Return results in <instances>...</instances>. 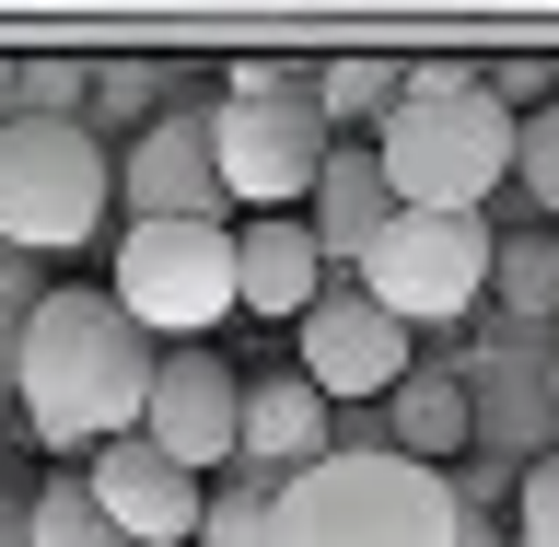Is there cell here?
I'll return each mask as SVG.
<instances>
[{
    "label": "cell",
    "mask_w": 559,
    "mask_h": 547,
    "mask_svg": "<svg viewBox=\"0 0 559 547\" xmlns=\"http://www.w3.org/2000/svg\"><path fill=\"white\" fill-rule=\"evenodd\" d=\"M24 431L47 454H94L117 431H140V396H152V338L105 292H47L12 338V384H0Z\"/></svg>",
    "instance_id": "obj_1"
},
{
    "label": "cell",
    "mask_w": 559,
    "mask_h": 547,
    "mask_svg": "<svg viewBox=\"0 0 559 547\" xmlns=\"http://www.w3.org/2000/svg\"><path fill=\"white\" fill-rule=\"evenodd\" d=\"M373 140L384 164V199L396 210H431V222H489V187H513V117L489 94H396V117Z\"/></svg>",
    "instance_id": "obj_2"
},
{
    "label": "cell",
    "mask_w": 559,
    "mask_h": 547,
    "mask_svg": "<svg viewBox=\"0 0 559 547\" xmlns=\"http://www.w3.org/2000/svg\"><path fill=\"white\" fill-rule=\"evenodd\" d=\"M280 547H466L443 478L396 454H326L280 478Z\"/></svg>",
    "instance_id": "obj_3"
},
{
    "label": "cell",
    "mask_w": 559,
    "mask_h": 547,
    "mask_svg": "<svg viewBox=\"0 0 559 547\" xmlns=\"http://www.w3.org/2000/svg\"><path fill=\"white\" fill-rule=\"evenodd\" d=\"M117 152L82 117H0V257H70L105 234Z\"/></svg>",
    "instance_id": "obj_4"
},
{
    "label": "cell",
    "mask_w": 559,
    "mask_h": 547,
    "mask_svg": "<svg viewBox=\"0 0 559 547\" xmlns=\"http://www.w3.org/2000/svg\"><path fill=\"white\" fill-rule=\"evenodd\" d=\"M105 304L152 349H210V326L234 314V222H129Z\"/></svg>",
    "instance_id": "obj_5"
},
{
    "label": "cell",
    "mask_w": 559,
    "mask_h": 547,
    "mask_svg": "<svg viewBox=\"0 0 559 547\" xmlns=\"http://www.w3.org/2000/svg\"><path fill=\"white\" fill-rule=\"evenodd\" d=\"M326 152H338V129L314 117V82L304 94H269V105L210 94V175H222V210L234 222H292L314 199Z\"/></svg>",
    "instance_id": "obj_6"
},
{
    "label": "cell",
    "mask_w": 559,
    "mask_h": 547,
    "mask_svg": "<svg viewBox=\"0 0 559 547\" xmlns=\"http://www.w3.org/2000/svg\"><path fill=\"white\" fill-rule=\"evenodd\" d=\"M349 292L384 314V326H466L489 304V222H431V210H396L373 234V257L349 269Z\"/></svg>",
    "instance_id": "obj_7"
},
{
    "label": "cell",
    "mask_w": 559,
    "mask_h": 547,
    "mask_svg": "<svg viewBox=\"0 0 559 547\" xmlns=\"http://www.w3.org/2000/svg\"><path fill=\"white\" fill-rule=\"evenodd\" d=\"M234 408H245V373L222 349H152V396H140V443L187 466V478H222L234 466Z\"/></svg>",
    "instance_id": "obj_8"
},
{
    "label": "cell",
    "mask_w": 559,
    "mask_h": 547,
    "mask_svg": "<svg viewBox=\"0 0 559 547\" xmlns=\"http://www.w3.org/2000/svg\"><path fill=\"white\" fill-rule=\"evenodd\" d=\"M292 373H304L326 408H384V396L408 384V326H384L349 280H326L314 314L292 326Z\"/></svg>",
    "instance_id": "obj_9"
},
{
    "label": "cell",
    "mask_w": 559,
    "mask_h": 547,
    "mask_svg": "<svg viewBox=\"0 0 559 547\" xmlns=\"http://www.w3.org/2000/svg\"><path fill=\"white\" fill-rule=\"evenodd\" d=\"M117 210L129 222H234L210 175V105H164L140 140H117Z\"/></svg>",
    "instance_id": "obj_10"
},
{
    "label": "cell",
    "mask_w": 559,
    "mask_h": 547,
    "mask_svg": "<svg viewBox=\"0 0 559 547\" xmlns=\"http://www.w3.org/2000/svg\"><path fill=\"white\" fill-rule=\"evenodd\" d=\"M548 361H559V338H536V326H501V338L478 349V384H466V431L489 443V466H536L548 454V431H559V396H548Z\"/></svg>",
    "instance_id": "obj_11"
},
{
    "label": "cell",
    "mask_w": 559,
    "mask_h": 547,
    "mask_svg": "<svg viewBox=\"0 0 559 547\" xmlns=\"http://www.w3.org/2000/svg\"><path fill=\"white\" fill-rule=\"evenodd\" d=\"M82 501H94L129 547H199V501L210 489L187 478V466H164L140 431H117V443L82 454Z\"/></svg>",
    "instance_id": "obj_12"
},
{
    "label": "cell",
    "mask_w": 559,
    "mask_h": 547,
    "mask_svg": "<svg viewBox=\"0 0 559 547\" xmlns=\"http://www.w3.org/2000/svg\"><path fill=\"white\" fill-rule=\"evenodd\" d=\"M326 454H338V408H326L304 373L245 384V408H234V466H257V478H304V466H326Z\"/></svg>",
    "instance_id": "obj_13"
},
{
    "label": "cell",
    "mask_w": 559,
    "mask_h": 547,
    "mask_svg": "<svg viewBox=\"0 0 559 547\" xmlns=\"http://www.w3.org/2000/svg\"><path fill=\"white\" fill-rule=\"evenodd\" d=\"M314 292H326V257H314L304 210H292V222H234V314H257V326H304Z\"/></svg>",
    "instance_id": "obj_14"
},
{
    "label": "cell",
    "mask_w": 559,
    "mask_h": 547,
    "mask_svg": "<svg viewBox=\"0 0 559 547\" xmlns=\"http://www.w3.org/2000/svg\"><path fill=\"white\" fill-rule=\"evenodd\" d=\"M384 222H396V199H384L373 140H338V152H326V175H314V199H304V234H314V257H326V280L361 269Z\"/></svg>",
    "instance_id": "obj_15"
},
{
    "label": "cell",
    "mask_w": 559,
    "mask_h": 547,
    "mask_svg": "<svg viewBox=\"0 0 559 547\" xmlns=\"http://www.w3.org/2000/svg\"><path fill=\"white\" fill-rule=\"evenodd\" d=\"M373 419H384V454H396V466H431V478L478 454V431H466V384H454V373H419V361H408V384H396Z\"/></svg>",
    "instance_id": "obj_16"
},
{
    "label": "cell",
    "mask_w": 559,
    "mask_h": 547,
    "mask_svg": "<svg viewBox=\"0 0 559 547\" xmlns=\"http://www.w3.org/2000/svg\"><path fill=\"white\" fill-rule=\"evenodd\" d=\"M489 304H501V326L559 338V234L548 222L536 234H489Z\"/></svg>",
    "instance_id": "obj_17"
},
{
    "label": "cell",
    "mask_w": 559,
    "mask_h": 547,
    "mask_svg": "<svg viewBox=\"0 0 559 547\" xmlns=\"http://www.w3.org/2000/svg\"><path fill=\"white\" fill-rule=\"evenodd\" d=\"M199 547H280V478L257 466H222L199 501Z\"/></svg>",
    "instance_id": "obj_18"
},
{
    "label": "cell",
    "mask_w": 559,
    "mask_h": 547,
    "mask_svg": "<svg viewBox=\"0 0 559 547\" xmlns=\"http://www.w3.org/2000/svg\"><path fill=\"white\" fill-rule=\"evenodd\" d=\"M24 547H129V536L82 501V466H59V478L24 489Z\"/></svg>",
    "instance_id": "obj_19"
},
{
    "label": "cell",
    "mask_w": 559,
    "mask_h": 547,
    "mask_svg": "<svg viewBox=\"0 0 559 547\" xmlns=\"http://www.w3.org/2000/svg\"><path fill=\"white\" fill-rule=\"evenodd\" d=\"M314 117H326V129L338 140H361V117H396V59H326L314 70Z\"/></svg>",
    "instance_id": "obj_20"
},
{
    "label": "cell",
    "mask_w": 559,
    "mask_h": 547,
    "mask_svg": "<svg viewBox=\"0 0 559 547\" xmlns=\"http://www.w3.org/2000/svg\"><path fill=\"white\" fill-rule=\"evenodd\" d=\"M164 94H175V82H164V70H152V59H94V94H82V105H94V117H82V129H152V117H164Z\"/></svg>",
    "instance_id": "obj_21"
},
{
    "label": "cell",
    "mask_w": 559,
    "mask_h": 547,
    "mask_svg": "<svg viewBox=\"0 0 559 547\" xmlns=\"http://www.w3.org/2000/svg\"><path fill=\"white\" fill-rule=\"evenodd\" d=\"M513 187L524 210L559 234V105H536V117H513Z\"/></svg>",
    "instance_id": "obj_22"
},
{
    "label": "cell",
    "mask_w": 559,
    "mask_h": 547,
    "mask_svg": "<svg viewBox=\"0 0 559 547\" xmlns=\"http://www.w3.org/2000/svg\"><path fill=\"white\" fill-rule=\"evenodd\" d=\"M82 94H94V70H70V59H24L12 70V117H82Z\"/></svg>",
    "instance_id": "obj_23"
},
{
    "label": "cell",
    "mask_w": 559,
    "mask_h": 547,
    "mask_svg": "<svg viewBox=\"0 0 559 547\" xmlns=\"http://www.w3.org/2000/svg\"><path fill=\"white\" fill-rule=\"evenodd\" d=\"M513 547H559V443L513 478Z\"/></svg>",
    "instance_id": "obj_24"
},
{
    "label": "cell",
    "mask_w": 559,
    "mask_h": 547,
    "mask_svg": "<svg viewBox=\"0 0 559 547\" xmlns=\"http://www.w3.org/2000/svg\"><path fill=\"white\" fill-rule=\"evenodd\" d=\"M0 547H24V489H0Z\"/></svg>",
    "instance_id": "obj_25"
},
{
    "label": "cell",
    "mask_w": 559,
    "mask_h": 547,
    "mask_svg": "<svg viewBox=\"0 0 559 547\" xmlns=\"http://www.w3.org/2000/svg\"><path fill=\"white\" fill-rule=\"evenodd\" d=\"M548 396H559V361H548Z\"/></svg>",
    "instance_id": "obj_26"
},
{
    "label": "cell",
    "mask_w": 559,
    "mask_h": 547,
    "mask_svg": "<svg viewBox=\"0 0 559 547\" xmlns=\"http://www.w3.org/2000/svg\"><path fill=\"white\" fill-rule=\"evenodd\" d=\"M0 419H12V396H0Z\"/></svg>",
    "instance_id": "obj_27"
}]
</instances>
